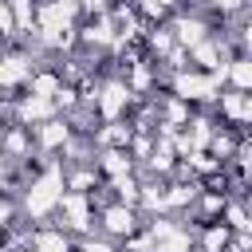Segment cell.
Masks as SVG:
<instances>
[{"label":"cell","mask_w":252,"mask_h":252,"mask_svg":"<svg viewBox=\"0 0 252 252\" xmlns=\"http://www.w3.org/2000/svg\"><path fill=\"white\" fill-rule=\"evenodd\" d=\"M134 224H138V213H134V209H126V205H114V209H106V213H102V228H106V232H114V236H118V232H126V236H130V232H134Z\"/></svg>","instance_id":"6da1fadb"}]
</instances>
